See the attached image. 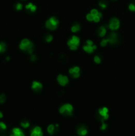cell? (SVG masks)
<instances>
[{
    "instance_id": "d6986e66",
    "label": "cell",
    "mask_w": 135,
    "mask_h": 136,
    "mask_svg": "<svg viewBox=\"0 0 135 136\" xmlns=\"http://www.w3.org/2000/svg\"><path fill=\"white\" fill-rule=\"evenodd\" d=\"M6 50V45L3 42L0 43V53H3Z\"/></svg>"
},
{
    "instance_id": "8d00e7d4",
    "label": "cell",
    "mask_w": 135,
    "mask_h": 136,
    "mask_svg": "<svg viewBox=\"0 0 135 136\" xmlns=\"http://www.w3.org/2000/svg\"><path fill=\"white\" fill-rule=\"evenodd\" d=\"M10 136H16V135H13V133H12V134H11V135H10Z\"/></svg>"
},
{
    "instance_id": "6da1fadb",
    "label": "cell",
    "mask_w": 135,
    "mask_h": 136,
    "mask_svg": "<svg viewBox=\"0 0 135 136\" xmlns=\"http://www.w3.org/2000/svg\"><path fill=\"white\" fill-rule=\"evenodd\" d=\"M19 48L22 51H27L28 53L31 54V53H33V49H34V45H33V43L31 42L29 39H22L19 45Z\"/></svg>"
},
{
    "instance_id": "e0dca14e",
    "label": "cell",
    "mask_w": 135,
    "mask_h": 136,
    "mask_svg": "<svg viewBox=\"0 0 135 136\" xmlns=\"http://www.w3.org/2000/svg\"><path fill=\"white\" fill-rule=\"evenodd\" d=\"M80 69L78 66H74L73 68H71L69 70V72L70 74H74V73H76V72H80Z\"/></svg>"
},
{
    "instance_id": "7402d4cb",
    "label": "cell",
    "mask_w": 135,
    "mask_h": 136,
    "mask_svg": "<svg viewBox=\"0 0 135 136\" xmlns=\"http://www.w3.org/2000/svg\"><path fill=\"white\" fill-rule=\"evenodd\" d=\"M6 100V96L4 94H2L0 95V104H3L5 102Z\"/></svg>"
},
{
    "instance_id": "7c38bea8",
    "label": "cell",
    "mask_w": 135,
    "mask_h": 136,
    "mask_svg": "<svg viewBox=\"0 0 135 136\" xmlns=\"http://www.w3.org/2000/svg\"><path fill=\"white\" fill-rule=\"evenodd\" d=\"M78 134L80 136H86L88 133L87 128L84 126H81L78 128Z\"/></svg>"
},
{
    "instance_id": "8fae6325",
    "label": "cell",
    "mask_w": 135,
    "mask_h": 136,
    "mask_svg": "<svg viewBox=\"0 0 135 136\" xmlns=\"http://www.w3.org/2000/svg\"><path fill=\"white\" fill-rule=\"evenodd\" d=\"M42 88V85L41 82H37V81H34L33 82V84H32V88L33 90H35L36 92H39L40 90H41Z\"/></svg>"
},
{
    "instance_id": "7a4b0ae2",
    "label": "cell",
    "mask_w": 135,
    "mask_h": 136,
    "mask_svg": "<svg viewBox=\"0 0 135 136\" xmlns=\"http://www.w3.org/2000/svg\"><path fill=\"white\" fill-rule=\"evenodd\" d=\"M80 38L74 35L71 39H70L68 41V45L69 46L70 49L72 51H75L78 49V46L80 45Z\"/></svg>"
},
{
    "instance_id": "4316f807",
    "label": "cell",
    "mask_w": 135,
    "mask_h": 136,
    "mask_svg": "<svg viewBox=\"0 0 135 136\" xmlns=\"http://www.w3.org/2000/svg\"><path fill=\"white\" fill-rule=\"evenodd\" d=\"M15 8H16L17 10H18V11L21 10V9H22V5L20 3H17L16 5H15Z\"/></svg>"
},
{
    "instance_id": "74e56055",
    "label": "cell",
    "mask_w": 135,
    "mask_h": 136,
    "mask_svg": "<svg viewBox=\"0 0 135 136\" xmlns=\"http://www.w3.org/2000/svg\"><path fill=\"white\" fill-rule=\"evenodd\" d=\"M6 59H7V60H9V57H8V58H6Z\"/></svg>"
},
{
    "instance_id": "30bf717a",
    "label": "cell",
    "mask_w": 135,
    "mask_h": 136,
    "mask_svg": "<svg viewBox=\"0 0 135 136\" xmlns=\"http://www.w3.org/2000/svg\"><path fill=\"white\" fill-rule=\"evenodd\" d=\"M83 48H84V50L86 51V52H87V53H90V54H91V53H92V52H93V51H94L95 49H96L97 46L94 45H89L86 44V45H84Z\"/></svg>"
},
{
    "instance_id": "5b68a950",
    "label": "cell",
    "mask_w": 135,
    "mask_h": 136,
    "mask_svg": "<svg viewBox=\"0 0 135 136\" xmlns=\"http://www.w3.org/2000/svg\"><path fill=\"white\" fill-rule=\"evenodd\" d=\"M109 27L110 29H111V30L113 31L117 30V29L119 28V27H120V22H119V20L117 18H115V17L112 18L109 22Z\"/></svg>"
},
{
    "instance_id": "f546056e",
    "label": "cell",
    "mask_w": 135,
    "mask_h": 136,
    "mask_svg": "<svg viewBox=\"0 0 135 136\" xmlns=\"http://www.w3.org/2000/svg\"><path fill=\"white\" fill-rule=\"evenodd\" d=\"M94 61L95 63H96L97 64H99L101 63V58L98 56H95L94 57Z\"/></svg>"
},
{
    "instance_id": "4dcf8cb0",
    "label": "cell",
    "mask_w": 135,
    "mask_h": 136,
    "mask_svg": "<svg viewBox=\"0 0 135 136\" xmlns=\"http://www.w3.org/2000/svg\"><path fill=\"white\" fill-rule=\"evenodd\" d=\"M107 43H108V41H107V40L106 39H103V40L101 42V45L102 46H105L107 45Z\"/></svg>"
},
{
    "instance_id": "603a6c76",
    "label": "cell",
    "mask_w": 135,
    "mask_h": 136,
    "mask_svg": "<svg viewBox=\"0 0 135 136\" xmlns=\"http://www.w3.org/2000/svg\"><path fill=\"white\" fill-rule=\"evenodd\" d=\"M7 129V126L2 121H0V130H5Z\"/></svg>"
},
{
    "instance_id": "d590c367",
    "label": "cell",
    "mask_w": 135,
    "mask_h": 136,
    "mask_svg": "<svg viewBox=\"0 0 135 136\" xmlns=\"http://www.w3.org/2000/svg\"><path fill=\"white\" fill-rule=\"evenodd\" d=\"M3 117V114H2V112H0V118H2Z\"/></svg>"
},
{
    "instance_id": "ffe728a7",
    "label": "cell",
    "mask_w": 135,
    "mask_h": 136,
    "mask_svg": "<svg viewBox=\"0 0 135 136\" xmlns=\"http://www.w3.org/2000/svg\"><path fill=\"white\" fill-rule=\"evenodd\" d=\"M99 6L102 9H105V8H107V3L106 1H104V0H102V1H100L99 3Z\"/></svg>"
},
{
    "instance_id": "d4e9b609",
    "label": "cell",
    "mask_w": 135,
    "mask_h": 136,
    "mask_svg": "<svg viewBox=\"0 0 135 136\" xmlns=\"http://www.w3.org/2000/svg\"><path fill=\"white\" fill-rule=\"evenodd\" d=\"M93 17H93L91 13L87 14V16H86V18H87V19L89 21H93Z\"/></svg>"
},
{
    "instance_id": "52a82bcc",
    "label": "cell",
    "mask_w": 135,
    "mask_h": 136,
    "mask_svg": "<svg viewBox=\"0 0 135 136\" xmlns=\"http://www.w3.org/2000/svg\"><path fill=\"white\" fill-rule=\"evenodd\" d=\"M31 136H43V132L41 127L39 126L34 127L31 132Z\"/></svg>"
},
{
    "instance_id": "5bb4252c",
    "label": "cell",
    "mask_w": 135,
    "mask_h": 136,
    "mask_svg": "<svg viewBox=\"0 0 135 136\" xmlns=\"http://www.w3.org/2000/svg\"><path fill=\"white\" fill-rule=\"evenodd\" d=\"M25 8L27 9H29V10H30L31 12H35L36 9V5H34L31 3H29V4H27L25 6Z\"/></svg>"
},
{
    "instance_id": "f35d334b",
    "label": "cell",
    "mask_w": 135,
    "mask_h": 136,
    "mask_svg": "<svg viewBox=\"0 0 135 136\" xmlns=\"http://www.w3.org/2000/svg\"><path fill=\"white\" fill-rule=\"evenodd\" d=\"M113 1H115V0H113Z\"/></svg>"
},
{
    "instance_id": "8992f818",
    "label": "cell",
    "mask_w": 135,
    "mask_h": 136,
    "mask_svg": "<svg viewBox=\"0 0 135 136\" xmlns=\"http://www.w3.org/2000/svg\"><path fill=\"white\" fill-rule=\"evenodd\" d=\"M108 112H109V110L108 108H106V107H103V108H100V109L99 110V115H100V116L102 118V120H101V121L102 120H107L109 118V114H108Z\"/></svg>"
},
{
    "instance_id": "836d02e7",
    "label": "cell",
    "mask_w": 135,
    "mask_h": 136,
    "mask_svg": "<svg viewBox=\"0 0 135 136\" xmlns=\"http://www.w3.org/2000/svg\"><path fill=\"white\" fill-rule=\"evenodd\" d=\"M36 60V57L35 55H32L31 57V61L34 62Z\"/></svg>"
},
{
    "instance_id": "2e32d148",
    "label": "cell",
    "mask_w": 135,
    "mask_h": 136,
    "mask_svg": "<svg viewBox=\"0 0 135 136\" xmlns=\"http://www.w3.org/2000/svg\"><path fill=\"white\" fill-rule=\"evenodd\" d=\"M55 131V126H54L53 124H50L47 127V132L50 135H53Z\"/></svg>"
},
{
    "instance_id": "83f0119b",
    "label": "cell",
    "mask_w": 135,
    "mask_h": 136,
    "mask_svg": "<svg viewBox=\"0 0 135 136\" xmlns=\"http://www.w3.org/2000/svg\"><path fill=\"white\" fill-rule=\"evenodd\" d=\"M129 9L131 11H135V4L134 3H131L129 5Z\"/></svg>"
},
{
    "instance_id": "f1b7e54d",
    "label": "cell",
    "mask_w": 135,
    "mask_h": 136,
    "mask_svg": "<svg viewBox=\"0 0 135 136\" xmlns=\"http://www.w3.org/2000/svg\"><path fill=\"white\" fill-rule=\"evenodd\" d=\"M52 39H53V37L52 35H47V36L46 37V41L48 43L51 42L52 40Z\"/></svg>"
},
{
    "instance_id": "cb8c5ba5",
    "label": "cell",
    "mask_w": 135,
    "mask_h": 136,
    "mask_svg": "<svg viewBox=\"0 0 135 136\" xmlns=\"http://www.w3.org/2000/svg\"><path fill=\"white\" fill-rule=\"evenodd\" d=\"M98 13H99V11H98L96 9H93L91 11V13H90L92 14V15L94 17V16H96V15H98Z\"/></svg>"
},
{
    "instance_id": "d6a6232c",
    "label": "cell",
    "mask_w": 135,
    "mask_h": 136,
    "mask_svg": "<svg viewBox=\"0 0 135 136\" xmlns=\"http://www.w3.org/2000/svg\"><path fill=\"white\" fill-rule=\"evenodd\" d=\"M72 76L74 77V78H77L80 76V72H76V73H74V74H72Z\"/></svg>"
},
{
    "instance_id": "1f68e13d",
    "label": "cell",
    "mask_w": 135,
    "mask_h": 136,
    "mask_svg": "<svg viewBox=\"0 0 135 136\" xmlns=\"http://www.w3.org/2000/svg\"><path fill=\"white\" fill-rule=\"evenodd\" d=\"M100 17H99L98 15H96V16H94V17H93V21L95 23H98L99 22V21H100Z\"/></svg>"
},
{
    "instance_id": "3957f363",
    "label": "cell",
    "mask_w": 135,
    "mask_h": 136,
    "mask_svg": "<svg viewBox=\"0 0 135 136\" xmlns=\"http://www.w3.org/2000/svg\"><path fill=\"white\" fill-rule=\"evenodd\" d=\"M58 25V21L56 17H50L48 20H47L46 22V27L50 30H55L57 28Z\"/></svg>"
},
{
    "instance_id": "ac0fdd59",
    "label": "cell",
    "mask_w": 135,
    "mask_h": 136,
    "mask_svg": "<svg viewBox=\"0 0 135 136\" xmlns=\"http://www.w3.org/2000/svg\"><path fill=\"white\" fill-rule=\"evenodd\" d=\"M71 30L73 33H76V32H78L80 30V25L76 24L74 25H73L71 28Z\"/></svg>"
},
{
    "instance_id": "4fadbf2b",
    "label": "cell",
    "mask_w": 135,
    "mask_h": 136,
    "mask_svg": "<svg viewBox=\"0 0 135 136\" xmlns=\"http://www.w3.org/2000/svg\"><path fill=\"white\" fill-rule=\"evenodd\" d=\"M12 133L16 136H25L22 130L19 127H15L12 130Z\"/></svg>"
},
{
    "instance_id": "9a60e30c",
    "label": "cell",
    "mask_w": 135,
    "mask_h": 136,
    "mask_svg": "<svg viewBox=\"0 0 135 136\" xmlns=\"http://www.w3.org/2000/svg\"><path fill=\"white\" fill-rule=\"evenodd\" d=\"M106 33H107L106 28H105L104 26H101V27H100V28H99V36L101 37H103L105 35H106Z\"/></svg>"
},
{
    "instance_id": "ba28073f",
    "label": "cell",
    "mask_w": 135,
    "mask_h": 136,
    "mask_svg": "<svg viewBox=\"0 0 135 136\" xmlns=\"http://www.w3.org/2000/svg\"><path fill=\"white\" fill-rule=\"evenodd\" d=\"M57 80L61 86H66L68 83V78L66 76L62 74H59L57 77Z\"/></svg>"
},
{
    "instance_id": "e575fe53",
    "label": "cell",
    "mask_w": 135,
    "mask_h": 136,
    "mask_svg": "<svg viewBox=\"0 0 135 136\" xmlns=\"http://www.w3.org/2000/svg\"><path fill=\"white\" fill-rule=\"evenodd\" d=\"M86 44H87V45H93V41H92V40H87V41H86Z\"/></svg>"
},
{
    "instance_id": "484cf974",
    "label": "cell",
    "mask_w": 135,
    "mask_h": 136,
    "mask_svg": "<svg viewBox=\"0 0 135 136\" xmlns=\"http://www.w3.org/2000/svg\"><path fill=\"white\" fill-rule=\"evenodd\" d=\"M102 125H101V130H105L107 129V124H105V122H104L103 120H102Z\"/></svg>"
},
{
    "instance_id": "44dd1931",
    "label": "cell",
    "mask_w": 135,
    "mask_h": 136,
    "mask_svg": "<svg viewBox=\"0 0 135 136\" xmlns=\"http://www.w3.org/2000/svg\"><path fill=\"white\" fill-rule=\"evenodd\" d=\"M21 126H22L23 128H28L30 126V124L28 121H22L21 123Z\"/></svg>"
},
{
    "instance_id": "9c48e42d",
    "label": "cell",
    "mask_w": 135,
    "mask_h": 136,
    "mask_svg": "<svg viewBox=\"0 0 135 136\" xmlns=\"http://www.w3.org/2000/svg\"><path fill=\"white\" fill-rule=\"evenodd\" d=\"M107 41H108L109 43L111 44V45H113V44H115L118 40V37H117V35L115 33H112L109 35L108 38L107 39Z\"/></svg>"
},
{
    "instance_id": "277c9868",
    "label": "cell",
    "mask_w": 135,
    "mask_h": 136,
    "mask_svg": "<svg viewBox=\"0 0 135 136\" xmlns=\"http://www.w3.org/2000/svg\"><path fill=\"white\" fill-rule=\"evenodd\" d=\"M60 114L67 115H72L73 112V106L70 104H66L61 106L59 110Z\"/></svg>"
}]
</instances>
